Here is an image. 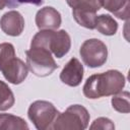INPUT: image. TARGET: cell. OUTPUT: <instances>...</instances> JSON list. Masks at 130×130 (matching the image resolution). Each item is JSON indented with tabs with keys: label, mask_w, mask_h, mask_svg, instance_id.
<instances>
[{
	"label": "cell",
	"mask_w": 130,
	"mask_h": 130,
	"mask_svg": "<svg viewBox=\"0 0 130 130\" xmlns=\"http://www.w3.org/2000/svg\"><path fill=\"white\" fill-rule=\"evenodd\" d=\"M89 128L91 130L93 129H101V130H113L115 129V125L112 122V120H110L109 118H105V117H100L98 119H95L92 124L89 126Z\"/></svg>",
	"instance_id": "19"
},
{
	"label": "cell",
	"mask_w": 130,
	"mask_h": 130,
	"mask_svg": "<svg viewBox=\"0 0 130 130\" xmlns=\"http://www.w3.org/2000/svg\"><path fill=\"white\" fill-rule=\"evenodd\" d=\"M0 27L4 34L10 37H18L24 28V18L20 12L10 10L0 18Z\"/></svg>",
	"instance_id": "9"
},
{
	"label": "cell",
	"mask_w": 130,
	"mask_h": 130,
	"mask_svg": "<svg viewBox=\"0 0 130 130\" xmlns=\"http://www.w3.org/2000/svg\"><path fill=\"white\" fill-rule=\"evenodd\" d=\"M26 122L12 114H0V130H27Z\"/></svg>",
	"instance_id": "14"
},
{
	"label": "cell",
	"mask_w": 130,
	"mask_h": 130,
	"mask_svg": "<svg viewBox=\"0 0 130 130\" xmlns=\"http://www.w3.org/2000/svg\"><path fill=\"white\" fill-rule=\"evenodd\" d=\"M89 113L81 105H71L63 113H59L52 129L54 130H83L88 126Z\"/></svg>",
	"instance_id": "3"
},
{
	"label": "cell",
	"mask_w": 130,
	"mask_h": 130,
	"mask_svg": "<svg viewBox=\"0 0 130 130\" xmlns=\"http://www.w3.org/2000/svg\"><path fill=\"white\" fill-rule=\"evenodd\" d=\"M59 111L48 101H36L27 110L28 119L38 130H51Z\"/></svg>",
	"instance_id": "5"
},
{
	"label": "cell",
	"mask_w": 130,
	"mask_h": 130,
	"mask_svg": "<svg viewBox=\"0 0 130 130\" xmlns=\"http://www.w3.org/2000/svg\"><path fill=\"white\" fill-rule=\"evenodd\" d=\"M126 83V78L118 70H108L103 73L90 75L82 88L85 98L90 100L100 99L102 96L113 95L121 91Z\"/></svg>",
	"instance_id": "1"
},
{
	"label": "cell",
	"mask_w": 130,
	"mask_h": 130,
	"mask_svg": "<svg viewBox=\"0 0 130 130\" xmlns=\"http://www.w3.org/2000/svg\"><path fill=\"white\" fill-rule=\"evenodd\" d=\"M15 103L14 94L10 87L2 80H0V111H6Z\"/></svg>",
	"instance_id": "16"
},
{
	"label": "cell",
	"mask_w": 130,
	"mask_h": 130,
	"mask_svg": "<svg viewBox=\"0 0 130 130\" xmlns=\"http://www.w3.org/2000/svg\"><path fill=\"white\" fill-rule=\"evenodd\" d=\"M95 29L104 36H114L118 30V23L109 14H101L95 19Z\"/></svg>",
	"instance_id": "13"
},
{
	"label": "cell",
	"mask_w": 130,
	"mask_h": 130,
	"mask_svg": "<svg viewBox=\"0 0 130 130\" xmlns=\"http://www.w3.org/2000/svg\"><path fill=\"white\" fill-rule=\"evenodd\" d=\"M72 15L75 21L80 25L88 29H94L95 27V19L96 12L88 9H72Z\"/></svg>",
	"instance_id": "12"
},
{
	"label": "cell",
	"mask_w": 130,
	"mask_h": 130,
	"mask_svg": "<svg viewBox=\"0 0 130 130\" xmlns=\"http://www.w3.org/2000/svg\"><path fill=\"white\" fill-rule=\"evenodd\" d=\"M4 78L12 84H20L27 76L28 68L26 64L16 56L9 59L0 69Z\"/></svg>",
	"instance_id": "7"
},
{
	"label": "cell",
	"mask_w": 130,
	"mask_h": 130,
	"mask_svg": "<svg viewBox=\"0 0 130 130\" xmlns=\"http://www.w3.org/2000/svg\"><path fill=\"white\" fill-rule=\"evenodd\" d=\"M36 24L40 29H57L60 27L62 18L60 12L51 6H45L41 8L35 18Z\"/></svg>",
	"instance_id": "10"
},
{
	"label": "cell",
	"mask_w": 130,
	"mask_h": 130,
	"mask_svg": "<svg viewBox=\"0 0 130 130\" xmlns=\"http://www.w3.org/2000/svg\"><path fill=\"white\" fill-rule=\"evenodd\" d=\"M5 6H7V0H0V10H2Z\"/></svg>",
	"instance_id": "21"
},
{
	"label": "cell",
	"mask_w": 130,
	"mask_h": 130,
	"mask_svg": "<svg viewBox=\"0 0 130 130\" xmlns=\"http://www.w3.org/2000/svg\"><path fill=\"white\" fill-rule=\"evenodd\" d=\"M14 46L10 43H1L0 44V69L1 67L11 58L15 57Z\"/></svg>",
	"instance_id": "18"
},
{
	"label": "cell",
	"mask_w": 130,
	"mask_h": 130,
	"mask_svg": "<svg viewBox=\"0 0 130 130\" xmlns=\"http://www.w3.org/2000/svg\"><path fill=\"white\" fill-rule=\"evenodd\" d=\"M129 98L130 94L128 91H119L115 94H113V98L111 100L112 107L115 111L123 114H128L130 112V104H129Z\"/></svg>",
	"instance_id": "15"
},
{
	"label": "cell",
	"mask_w": 130,
	"mask_h": 130,
	"mask_svg": "<svg viewBox=\"0 0 130 130\" xmlns=\"http://www.w3.org/2000/svg\"><path fill=\"white\" fill-rule=\"evenodd\" d=\"M102 7L113 13L120 19L129 18L130 0H100Z\"/></svg>",
	"instance_id": "11"
},
{
	"label": "cell",
	"mask_w": 130,
	"mask_h": 130,
	"mask_svg": "<svg viewBox=\"0 0 130 130\" xmlns=\"http://www.w3.org/2000/svg\"><path fill=\"white\" fill-rule=\"evenodd\" d=\"M30 47L45 48L55 57L62 58L70 50L71 39L65 29H41L31 39Z\"/></svg>",
	"instance_id": "2"
},
{
	"label": "cell",
	"mask_w": 130,
	"mask_h": 130,
	"mask_svg": "<svg viewBox=\"0 0 130 130\" xmlns=\"http://www.w3.org/2000/svg\"><path fill=\"white\" fill-rule=\"evenodd\" d=\"M23 3H28V4L40 6L43 3V0H7V6L9 7H16Z\"/></svg>",
	"instance_id": "20"
},
{
	"label": "cell",
	"mask_w": 130,
	"mask_h": 130,
	"mask_svg": "<svg viewBox=\"0 0 130 130\" xmlns=\"http://www.w3.org/2000/svg\"><path fill=\"white\" fill-rule=\"evenodd\" d=\"M83 65L77 58H71L60 73V80L71 87L78 86L83 78Z\"/></svg>",
	"instance_id": "8"
},
{
	"label": "cell",
	"mask_w": 130,
	"mask_h": 130,
	"mask_svg": "<svg viewBox=\"0 0 130 130\" xmlns=\"http://www.w3.org/2000/svg\"><path fill=\"white\" fill-rule=\"evenodd\" d=\"M79 54L82 62L90 67L96 68L103 66L108 59V48L106 44L99 39H89L82 43Z\"/></svg>",
	"instance_id": "6"
},
{
	"label": "cell",
	"mask_w": 130,
	"mask_h": 130,
	"mask_svg": "<svg viewBox=\"0 0 130 130\" xmlns=\"http://www.w3.org/2000/svg\"><path fill=\"white\" fill-rule=\"evenodd\" d=\"M25 55L26 66L36 76H49L58 68V65L52 57V53L45 48L30 47V49L25 51Z\"/></svg>",
	"instance_id": "4"
},
{
	"label": "cell",
	"mask_w": 130,
	"mask_h": 130,
	"mask_svg": "<svg viewBox=\"0 0 130 130\" xmlns=\"http://www.w3.org/2000/svg\"><path fill=\"white\" fill-rule=\"evenodd\" d=\"M66 2L72 9H88L96 12L102 7L100 0H66Z\"/></svg>",
	"instance_id": "17"
}]
</instances>
